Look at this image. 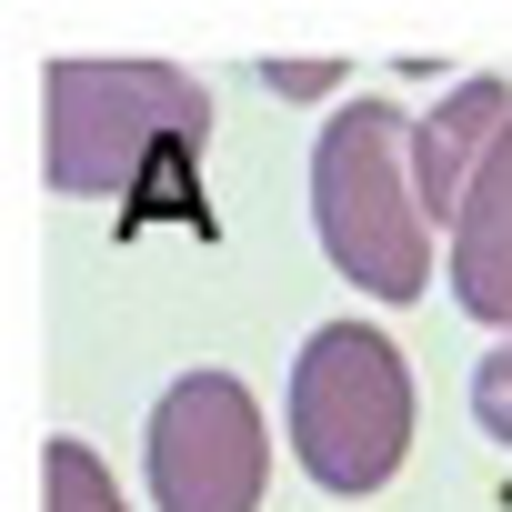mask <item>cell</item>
I'll list each match as a JSON object with an SVG mask.
<instances>
[{
  "instance_id": "obj_2",
  "label": "cell",
  "mask_w": 512,
  "mask_h": 512,
  "mask_svg": "<svg viewBox=\"0 0 512 512\" xmlns=\"http://www.w3.org/2000/svg\"><path fill=\"white\" fill-rule=\"evenodd\" d=\"M211 141L201 71L171 61H51L41 71V171L61 201L131 191L141 171H191Z\"/></svg>"
},
{
  "instance_id": "obj_6",
  "label": "cell",
  "mask_w": 512,
  "mask_h": 512,
  "mask_svg": "<svg viewBox=\"0 0 512 512\" xmlns=\"http://www.w3.org/2000/svg\"><path fill=\"white\" fill-rule=\"evenodd\" d=\"M502 131H512V91H502L492 71H472L462 91H442V101L422 111V201H432L442 231H452V211H462V191H472V171L492 161Z\"/></svg>"
},
{
  "instance_id": "obj_5",
  "label": "cell",
  "mask_w": 512,
  "mask_h": 512,
  "mask_svg": "<svg viewBox=\"0 0 512 512\" xmlns=\"http://www.w3.org/2000/svg\"><path fill=\"white\" fill-rule=\"evenodd\" d=\"M452 302L482 322V332H502L512 342V131L492 141V161L472 171V191H462V211H452Z\"/></svg>"
},
{
  "instance_id": "obj_3",
  "label": "cell",
  "mask_w": 512,
  "mask_h": 512,
  "mask_svg": "<svg viewBox=\"0 0 512 512\" xmlns=\"http://www.w3.org/2000/svg\"><path fill=\"white\" fill-rule=\"evenodd\" d=\"M292 452L322 492H382L412 462V362L372 322H322L292 352Z\"/></svg>"
},
{
  "instance_id": "obj_9",
  "label": "cell",
  "mask_w": 512,
  "mask_h": 512,
  "mask_svg": "<svg viewBox=\"0 0 512 512\" xmlns=\"http://www.w3.org/2000/svg\"><path fill=\"white\" fill-rule=\"evenodd\" d=\"M262 81L282 101H322V91H342V61H262Z\"/></svg>"
},
{
  "instance_id": "obj_7",
  "label": "cell",
  "mask_w": 512,
  "mask_h": 512,
  "mask_svg": "<svg viewBox=\"0 0 512 512\" xmlns=\"http://www.w3.org/2000/svg\"><path fill=\"white\" fill-rule=\"evenodd\" d=\"M41 512H121V482H111V462H101L91 442L51 432V452H41Z\"/></svg>"
},
{
  "instance_id": "obj_4",
  "label": "cell",
  "mask_w": 512,
  "mask_h": 512,
  "mask_svg": "<svg viewBox=\"0 0 512 512\" xmlns=\"http://www.w3.org/2000/svg\"><path fill=\"white\" fill-rule=\"evenodd\" d=\"M161 512H262L272 492V422L231 372H181L141 432Z\"/></svg>"
},
{
  "instance_id": "obj_1",
  "label": "cell",
  "mask_w": 512,
  "mask_h": 512,
  "mask_svg": "<svg viewBox=\"0 0 512 512\" xmlns=\"http://www.w3.org/2000/svg\"><path fill=\"white\" fill-rule=\"evenodd\" d=\"M312 231L322 262L372 302H422L432 282V201H422V121L402 101H342L312 141Z\"/></svg>"
},
{
  "instance_id": "obj_8",
  "label": "cell",
  "mask_w": 512,
  "mask_h": 512,
  "mask_svg": "<svg viewBox=\"0 0 512 512\" xmlns=\"http://www.w3.org/2000/svg\"><path fill=\"white\" fill-rule=\"evenodd\" d=\"M472 422H482V442H512V342L482 352V372H472Z\"/></svg>"
}]
</instances>
